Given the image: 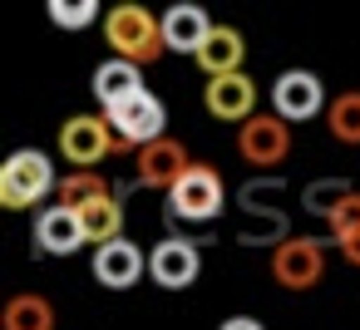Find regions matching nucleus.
I'll list each match as a JSON object with an SVG mask.
<instances>
[{
    "label": "nucleus",
    "instance_id": "obj_2",
    "mask_svg": "<svg viewBox=\"0 0 360 330\" xmlns=\"http://www.w3.org/2000/svg\"><path fill=\"white\" fill-rule=\"evenodd\" d=\"M60 178H55V163L40 153V148H20L6 158V168H0V207L11 212H25L35 207L45 192H55Z\"/></svg>",
    "mask_w": 360,
    "mask_h": 330
},
{
    "label": "nucleus",
    "instance_id": "obj_20",
    "mask_svg": "<svg viewBox=\"0 0 360 330\" xmlns=\"http://www.w3.org/2000/svg\"><path fill=\"white\" fill-rule=\"evenodd\" d=\"M355 192H360V187H355V183H345V178H316L311 187H301V207H306L311 217H326V222H330V217H335Z\"/></svg>",
    "mask_w": 360,
    "mask_h": 330
},
{
    "label": "nucleus",
    "instance_id": "obj_19",
    "mask_svg": "<svg viewBox=\"0 0 360 330\" xmlns=\"http://www.w3.org/2000/svg\"><path fill=\"white\" fill-rule=\"evenodd\" d=\"M99 197H114L99 173H65L60 187H55V207H65V212H84V207H94Z\"/></svg>",
    "mask_w": 360,
    "mask_h": 330
},
{
    "label": "nucleus",
    "instance_id": "obj_7",
    "mask_svg": "<svg viewBox=\"0 0 360 330\" xmlns=\"http://www.w3.org/2000/svg\"><path fill=\"white\" fill-rule=\"evenodd\" d=\"M114 148H119V138H114L104 114H79V119H65V128H60V153L84 173L94 163H104Z\"/></svg>",
    "mask_w": 360,
    "mask_h": 330
},
{
    "label": "nucleus",
    "instance_id": "obj_10",
    "mask_svg": "<svg viewBox=\"0 0 360 330\" xmlns=\"http://www.w3.org/2000/svg\"><path fill=\"white\" fill-rule=\"evenodd\" d=\"M198 271H202V256H198V246L183 242V237H163V242L148 251V276H153L158 286H168V291L193 286Z\"/></svg>",
    "mask_w": 360,
    "mask_h": 330
},
{
    "label": "nucleus",
    "instance_id": "obj_6",
    "mask_svg": "<svg viewBox=\"0 0 360 330\" xmlns=\"http://www.w3.org/2000/svg\"><path fill=\"white\" fill-rule=\"evenodd\" d=\"M271 276L286 291H311L326 276V246L316 237H286L281 246H271Z\"/></svg>",
    "mask_w": 360,
    "mask_h": 330
},
{
    "label": "nucleus",
    "instance_id": "obj_25",
    "mask_svg": "<svg viewBox=\"0 0 360 330\" xmlns=\"http://www.w3.org/2000/svg\"><path fill=\"white\" fill-rule=\"evenodd\" d=\"M217 330H266L262 320H252V315H232V320H222Z\"/></svg>",
    "mask_w": 360,
    "mask_h": 330
},
{
    "label": "nucleus",
    "instance_id": "obj_1",
    "mask_svg": "<svg viewBox=\"0 0 360 330\" xmlns=\"http://www.w3.org/2000/svg\"><path fill=\"white\" fill-rule=\"evenodd\" d=\"M104 40L114 50V60L129 65H153L168 45H163V15H148L143 6H114L104 11Z\"/></svg>",
    "mask_w": 360,
    "mask_h": 330
},
{
    "label": "nucleus",
    "instance_id": "obj_23",
    "mask_svg": "<svg viewBox=\"0 0 360 330\" xmlns=\"http://www.w3.org/2000/svg\"><path fill=\"white\" fill-rule=\"evenodd\" d=\"M94 15H99L94 0H55V6H50V20H55L60 30H84Z\"/></svg>",
    "mask_w": 360,
    "mask_h": 330
},
{
    "label": "nucleus",
    "instance_id": "obj_5",
    "mask_svg": "<svg viewBox=\"0 0 360 330\" xmlns=\"http://www.w3.org/2000/svg\"><path fill=\"white\" fill-rule=\"evenodd\" d=\"M237 153L252 168H281L291 158V124L276 114H257L237 128Z\"/></svg>",
    "mask_w": 360,
    "mask_h": 330
},
{
    "label": "nucleus",
    "instance_id": "obj_4",
    "mask_svg": "<svg viewBox=\"0 0 360 330\" xmlns=\"http://www.w3.org/2000/svg\"><path fill=\"white\" fill-rule=\"evenodd\" d=\"M222 178H217V168H207V163H193L188 173H183V183L168 192V212L173 217H183V222H212L217 212H222Z\"/></svg>",
    "mask_w": 360,
    "mask_h": 330
},
{
    "label": "nucleus",
    "instance_id": "obj_3",
    "mask_svg": "<svg viewBox=\"0 0 360 330\" xmlns=\"http://www.w3.org/2000/svg\"><path fill=\"white\" fill-rule=\"evenodd\" d=\"M104 119H109V128H114V138H119V153H139V148H148V143H158V138H168L163 128H168V109L158 104V94H134V99H124V104H109L104 109Z\"/></svg>",
    "mask_w": 360,
    "mask_h": 330
},
{
    "label": "nucleus",
    "instance_id": "obj_12",
    "mask_svg": "<svg viewBox=\"0 0 360 330\" xmlns=\"http://www.w3.org/2000/svg\"><path fill=\"white\" fill-rule=\"evenodd\" d=\"M217 25L207 20V11L202 6H193V0H178V6H168L163 11V45L168 50H183V55H198L202 45H207V35H212Z\"/></svg>",
    "mask_w": 360,
    "mask_h": 330
},
{
    "label": "nucleus",
    "instance_id": "obj_16",
    "mask_svg": "<svg viewBox=\"0 0 360 330\" xmlns=\"http://www.w3.org/2000/svg\"><path fill=\"white\" fill-rule=\"evenodd\" d=\"M134 94H143V74H139V65H129V60H104L99 70H94V99L109 109V104H124V99H134Z\"/></svg>",
    "mask_w": 360,
    "mask_h": 330
},
{
    "label": "nucleus",
    "instance_id": "obj_18",
    "mask_svg": "<svg viewBox=\"0 0 360 330\" xmlns=\"http://www.w3.org/2000/svg\"><path fill=\"white\" fill-rule=\"evenodd\" d=\"M79 227H84V242H94V246L119 242L124 237V202L119 197H99L94 207L79 212Z\"/></svg>",
    "mask_w": 360,
    "mask_h": 330
},
{
    "label": "nucleus",
    "instance_id": "obj_26",
    "mask_svg": "<svg viewBox=\"0 0 360 330\" xmlns=\"http://www.w3.org/2000/svg\"><path fill=\"white\" fill-rule=\"evenodd\" d=\"M340 256H345V261H350V266H360V232H355V237H345V242H340Z\"/></svg>",
    "mask_w": 360,
    "mask_h": 330
},
{
    "label": "nucleus",
    "instance_id": "obj_14",
    "mask_svg": "<svg viewBox=\"0 0 360 330\" xmlns=\"http://www.w3.org/2000/svg\"><path fill=\"white\" fill-rule=\"evenodd\" d=\"M242 55H247V40L232 25H217L193 60H198V70H207V79H222V74H242Z\"/></svg>",
    "mask_w": 360,
    "mask_h": 330
},
{
    "label": "nucleus",
    "instance_id": "obj_11",
    "mask_svg": "<svg viewBox=\"0 0 360 330\" xmlns=\"http://www.w3.org/2000/svg\"><path fill=\"white\" fill-rule=\"evenodd\" d=\"M207 114L212 119H227V124H247L257 119V84L247 74H222V79H207Z\"/></svg>",
    "mask_w": 360,
    "mask_h": 330
},
{
    "label": "nucleus",
    "instance_id": "obj_15",
    "mask_svg": "<svg viewBox=\"0 0 360 330\" xmlns=\"http://www.w3.org/2000/svg\"><path fill=\"white\" fill-rule=\"evenodd\" d=\"M79 242H84L79 212H65V207L40 212V222H35V246H40L45 256H70V251H79Z\"/></svg>",
    "mask_w": 360,
    "mask_h": 330
},
{
    "label": "nucleus",
    "instance_id": "obj_8",
    "mask_svg": "<svg viewBox=\"0 0 360 330\" xmlns=\"http://www.w3.org/2000/svg\"><path fill=\"white\" fill-rule=\"evenodd\" d=\"M321 104H326V89H321V79H316L311 70H286V74H276V84H271V114H276V119L306 124V119L321 114Z\"/></svg>",
    "mask_w": 360,
    "mask_h": 330
},
{
    "label": "nucleus",
    "instance_id": "obj_21",
    "mask_svg": "<svg viewBox=\"0 0 360 330\" xmlns=\"http://www.w3.org/2000/svg\"><path fill=\"white\" fill-rule=\"evenodd\" d=\"M237 207H242V217H286V212H281V178H276V173L252 178V183L237 192Z\"/></svg>",
    "mask_w": 360,
    "mask_h": 330
},
{
    "label": "nucleus",
    "instance_id": "obj_24",
    "mask_svg": "<svg viewBox=\"0 0 360 330\" xmlns=\"http://www.w3.org/2000/svg\"><path fill=\"white\" fill-rule=\"evenodd\" d=\"M355 232H360V192L330 217V237H335V242H345V237H355Z\"/></svg>",
    "mask_w": 360,
    "mask_h": 330
},
{
    "label": "nucleus",
    "instance_id": "obj_17",
    "mask_svg": "<svg viewBox=\"0 0 360 330\" xmlns=\"http://www.w3.org/2000/svg\"><path fill=\"white\" fill-rule=\"evenodd\" d=\"M0 325L6 330H55V305L35 291H20L6 301V310H0Z\"/></svg>",
    "mask_w": 360,
    "mask_h": 330
},
{
    "label": "nucleus",
    "instance_id": "obj_22",
    "mask_svg": "<svg viewBox=\"0 0 360 330\" xmlns=\"http://www.w3.org/2000/svg\"><path fill=\"white\" fill-rule=\"evenodd\" d=\"M326 128L335 133V143L360 148V89H350V94H335V99H330V109H326Z\"/></svg>",
    "mask_w": 360,
    "mask_h": 330
},
{
    "label": "nucleus",
    "instance_id": "obj_9",
    "mask_svg": "<svg viewBox=\"0 0 360 330\" xmlns=\"http://www.w3.org/2000/svg\"><path fill=\"white\" fill-rule=\"evenodd\" d=\"M134 163H139V187H158V192H173L183 183V173L193 168L188 163V148L178 138H158V143L139 148Z\"/></svg>",
    "mask_w": 360,
    "mask_h": 330
},
{
    "label": "nucleus",
    "instance_id": "obj_13",
    "mask_svg": "<svg viewBox=\"0 0 360 330\" xmlns=\"http://www.w3.org/2000/svg\"><path fill=\"white\" fill-rule=\"evenodd\" d=\"M143 271H148V256H143V246H134L129 237H119V242H109V246L94 251V276H99L104 286H114V291H129Z\"/></svg>",
    "mask_w": 360,
    "mask_h": 330
}]
</instances>
